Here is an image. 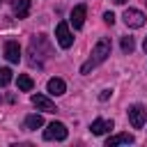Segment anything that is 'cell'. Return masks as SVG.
<instances>
[{"label":"cell","instance_id":"cell-1","mask_svg":"<svg viewBox=\"0 0 147 147\" xmlns=\"http://www.w3.org/2000/svg\"><path fill=\"white\" fill-rule=\"evenodd\" d=\"M110 55V39L108 37H101L99 41H96V46L92 48V55H90V60L80 67V74H90L94 67H99L101 62H106V57Z\"/></svg>","mask_w":147,"mask_h":147},{"label":"cell","instance_id":"cell-2","mask_svg":"<svg viewBox=\"0 0 147 147\" xmlns=\"http://www.w3.org/2000/svg\"><path fill=\"white\" fill-rule=\"evenodd\" d=\"M55 39H57V44H60L62 48H69V46L74 44V34H71L67 21H60V23L55 25Z\"/></svg>","mask_w":147,"mask_h":147},{"label":"cell","instance_id":"cell-3","mask_svg":"<svg viewBox=\"0 0 147 147\" xmlns=\"http://www.w3.org/2000/svg\"><path fill=\"white\" fill-rule=\"evenodd\" d=\"M129 122H131L133 129H142L145 122H147V110H145V106L133 103V106L129 108Z\"/></svg>","mask_w":147,"mask_h":147},{"label":"cell","instance_id":"cell-4","mask_svg":"<svg viewBox=\"0 0 147 147\" xmlns=\"http://www.w3.org/2000/svg\"><path fill=\"white\" fill-rule=\"evenodd\" d=\"M67 136H69V131H67V126L62 122H51L44 129V138L46 140H67Z\"/></svg>","mask_w":147,"mask_h":147},{"label":"cell","instance_id":"cell-5","mask_svg":"<svg viewBox=\"0 0 147 147\" xmlns=\"http://www.w3.org/2000/svg\"><path fill=\"white\" fill-rule=\"evenodd\" d=\"M122 18H124V23H126L129 28H142V25H145V14H142L140 9H131V7H129Z\"/></svg>","mask_w":147,"mask_h":147},{"label":"cell","instance_id":"cell-6","mask_svg":"<svg viewBox=\"0 0 147 147\" xmlns=\"http://www.w3.org/2000/svg\"><path fill=\"white\" fill-rule=\"evenodd\" d=\"M32 106L37 110H44V113H55L57 110V106L48 96H44V94H32Z\"/></svg>","mask_w":147,"mask_h":147},{"label":"cell","instance_id":"cell-7","mask_svg":"<svg viewBox=\"0 0 147 147\" xmlns=\"http://www.w3.org/2000/svg\"><path fill=\"white\" fill-rule=\"evenodd\" d=\"M5 57H7L11 64H18V60H21V46H18V41L9 39V41L5 44Z\"/></svg>","mask_w":147,"mask_h":147},{"label":"cell","instance_id":"cell-8","mask_svg":"<svg viewBox=\"0 0 147 147\" xmlns=\"http://www.w3.org/2000/svg\"><path fill=\"white\" fill-rule=\"evenodd\" d=\"M85 14H87V7L85 5H76L74 9H71V25L74 28H83V23H85Z\"/></svg>","mask_w":147,"mask_h":147},{"label":"cell","instance_id":"cell-9","mask_svg":"<svg viewBox=\"0 0 147 147\" xmlns=\"http://www.w3.org/2000/svg\"><path fill=\"white\" fill-rule=\"evenodd\" d=\"M113 126H115V124H113V119H101V117H99V119H94V122L90 124V131H92L94 136H103V133H106V131H110Z\"/></svg>","mask_w":147,"mask_h":147},{"label":"cell","instance_id":"cell-10","mask_svg":"<svg viewBox=\"0 0 147 147\" xmlns=\"http://www.w3.org/2000/svg\"><path fill=\"white\" fill-rule=\"evenodd\" d=\"M46 90H48V94L60 96V94H64V92H67V83H64L62 78H51V80L46 83Z\"/></svg>","mask_w":147,"mask_h":147},{"label":"cell","instance_id":"cell-11","mask_svg":"<svg viewBox=\"0 0 147 147\" xmlns=\"http://www.w3.org/2000/svg\"><path fill=\"white\" fill-rule=\"evenodd\" d=\"M136 138L131 136V133H117V136H113V138H108L106 140V147H117V145H131Z\"/></svg>","mask_w":147,"mask_h":147},{"label":"cell","instance_id":"cell-12","mask_svg":"<svg viewBox=\"0 0 147 147\" xmlns=\"http://www.w3.org/2000/svg\"><path fill=\"white\" fill-rule=\"evenodd\" d=\"M14 14H16V18H28V14H30V0H16L14 2Z\"/></svg>","mask_w":147,"mask_h":147},{"label":"cell","instance_id":"cell-13","mask_svg":"<svg viewBox=\"0 0 147 147\" xmlns=\"http://www.w3.org/2000/svg\"><path fill=\"white\" fill-rule=\"evenodd\" d=\"M39 126H44V117H41V115L32 113V115L25 117V129H28V131H34V129H39Z\"/></svg>","mask_w":147,"mask_h":147},{"label":"cell","instance_id":"cell-14","mask_svg":"<svg viewBox=\"0 0 147 147\" xmlns=\"http://www.w3.org/2000/svg\"><path fill=\"white\" fill-rule=\"evenodd\" d=\"M16 83H18V90H21V92H30V90L34 87V83H32V78H30V76H25V74H21Z\"/></svg>","mask_w":147,"mask_h":147},{"label":"cell","instance_id":"cell-15","mask_svg":"<svg viewBox=\"0 0 147 147\" xmlns=\"http://www.w3.org/2000/svg\"><path fill=\"white\" fill-rule=\"evenodd\" d=\"M11 83V69L9 67H0V87H7Z\"/></svg>","mask_w":147,"mask_h":147},{"label":"cell","instance_id":"cell-16","mask_svg":"<svg viewBox=\"0 0 147 147\" xmlns=\"http://www.w3.org/2000/svg\"><path fill=\"white\" fill-rule=\"evenodd\" d=\"M133 48H136L133 37H122V51L124 53H133Z\"/></svg>","mask_w":147,"mask_h":147},{"label":"cell","instance_id":"cell-17","mask_svg":"<svg viewBox=\"0 0 147 147\" xmlns=\"http://www.w3.org/2000/svg\"><path fill=\"white\" fill-rule=\"evenodd\" d=\"M103 21H106L108 25H113V23H115V14H113V11H106V14H103Z\"/></svg>","mask_w":147,"mask_h":147},{"label":"cell","instance_id":"cell-18","mask_svg":"<svg viewBox=\"0 0 147 147\" xmlns=\"http://www.w3.org/2000/svg\"><path fill=\"white\" fill-rule=\"evenodd\" d=\"M110 94H113V90H103V92L99 94V99H101V101H106V99H110Z\"/></svg>","mask_w":147,"mask_h":147},{"label":"cell","instance_id":"cell-19","mask_svg":"<svg viewBox=\"0 0 147 147\" xmlns=\"http://www.w3.org/2000/svg\"><path fill=\"white\" fill-rule=\"evenodd\" d=\"M113 2H115V5H124L126 0H113Z\"/></svg>","mask_w":147,"mask_h":147},{"label":"cell","instance_id":"cell-20","mask_svg":"<svg viewBox=\"0 0 147 147\" xmlns=\"http://www.w3.org/2000/svg\"><path fill=\"white\" fill-rule=\"evenodd\" d=\"M145 53H147V37H145Z\"/></svg>","mask_w":147,"mask_h":147},{"label":"cell","instance_id":"cell-21","mask_svg":"<svg viewBox=\"0 0 147 147\" xmlns=\"http://www.w3.org/2000/svg\"><path fill=\"white\" fill-rule=\"evenodd\" d=\"M145 5H147V0H145Z\"/></svg>","mask_w":147,"mask_h":147},{"label":"cell","instance_id":"cell-22","mask_svg":"<svg viewBox=\"0 0 147 147\" xmlns=\"http://www.w3.org/2000/svg\"><path fill=\"white\" fill-rule=\"evenodd\" d=\"M0 101H2V99H0Z\"/></svg>","mask_w":147,"mask_h":147}]
</instances>
